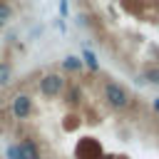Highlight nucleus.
I'll return each mask as SVG.
<instances>
[{
	"label": "nucleus",
	"mask_w": 159,
	"mask_h": 159,
	"mask_svg": "<svg viewBox=\"0 0 159 159\" xmlns=\"http://www.w3.org/2000/svg\"><path fill=\"white\" fill-rule=\"evenodd\" d=\"M7 159H27V157L20 144H12V147H7Z\"/></svg>",
	"instance_id": "8"
},
{
	"label": "nucleus",
	"mask_w": 159,
	"mask_h": 159,
	"mask_svg": "<svg viewBox=\"0 0 159 159\" xmlns=\"http://www.w3.org/2000/svg\"><path fill=\"white\" fill-rule=\"evenodd\" d=\"M30 109H32V102H30L27 94H17V97L12 99V114H15L17 119H25V117L30 114Z\"/></svg>",
	"instance_id": "3"
},
{
	"label": "nucleus",
	"mask_w": 159,
	"mask_h": 159,
	"mask_svg": "<svg viewBox=\"0 0 159 159\" xmlns=\"http://www.w3.org/2000/svg\"><path fill=\"white\" fill-rule=\"evenodd\" d=\"M142 80L149 82V84H159V67H147L144 75H142Z\"/></svg>",
	"instance_id": "5"
},
{
	"label": "nucleus",
	"mask_w": 159,
	"mask_h": 159,
	"mask_svg": "<svg viewBox=\"0 0 159 159\" xmlns=\"http://www.w3.org/2000/svg\"><path fill=\"white\" fill-rule=\"evenodd\" d=\"M10 77H12V67L7 62H0V87H5L10 82Z\"/></svg>",
	"instance_id": "6"
},
{
	"label": "nucleus",
	"mask_w": 159,
	"mask_h": 159,
	"mask_svg": "<svg viewBox=\"0 0 159 159\" xmlns=\"http://www.w3.org/2000/svg\"><path fill=\"white\" fill-rule=\"evenodd\" d=\"M62 89H65V80H62L60 75H45V77L40 80V92H42L45 97H57Z\"/></svg>",
	"instance_id": "2"
},
{
	"label": "nucleus",
	"mask_w": 159,
	"mask_h": 159,
	"mask_svg": "<svg viewBox=\"0 0 159 159\" xmlns=\"http://www.w3.org/2000/svg\"><path fill=\"white\" fill-rule=\"evenodd\" d=\"M77 94H80V92H77V87H72V89H70V94H67V97H70V102H77Z\"/></svg>",
	"instance_id": "10"
},
{
	"label": "nucleus",
	"mask_w": 159,
	"mask_h": 159,
	"mask_svg": "<svg viewBox=\"0 0 159 159\" xmlns=\"http://www.w3.org/2000/svg\"><path fill=\"white\" fill-rule=\"evenodd\" d=\"M10 17H12V7H10L5 0H0V25H7Z\"/></svg>",
	"instance_id": "7"
},
{
	"label": "nucleus",
	"mask_w": 159,
	"mask_h": 159,
	"mask_svg": "<svg viewBox=\"0 0 159 159\" xmlns=\"http://www.w3.org/2000/svg\"><path fill=\"white\" fill-rule=\"evenodd\" d=\"M62 67H65V70H70V72L82 70V60H80V57H75V55H70V57H65V60H62Z\"/></svg>",
	"instance_id": "4"
},
{
	"label": "nucleus",
	"mask_w": 159,
	"mask_h": 159,
	"mask_svg": "<svg viewBox=\"0 0 159 159\" xmlns=\"http://www.w3.org/2000/svg\"><path fill=\"white\" fill-rule=\"evenodd\" d=\"M82 57L87 60V65H89V70H99V62H97V57H94V55H92L89 50H84V52H82Z\"/></svg>",
	"instance_id": "9"
},
{
	"label": "nucleus",
	"mask_w": 159,
	"mask_h": 159,
	"mask_svg": "<svg viewBox=\"0 0 159 159\" xmlns=\"http://www.w3.org/2000/svg\"><path fill=\"white\" fill-rule=\"evenodd\" d=\"M154 109H157V112H159V99H154Z\"/></svg>",
	"instance_id": "11"
},
{
	"label": "nucleus",
	"mask_w": 159,
	"mask_h": 159,
	"mask_svg": "<svg viewBox=\"0 0 159 159\" xmlns=\"http://www.w3.org/2000/svg\"><path fill=\"white\" fill-rule=\"evenodd\" d=\"M32 159H40V154H35V157H32Z\"/></svg>",
	"instance_id": "12"
},
{
	"label": "nucleus",
	"mask_w": 159,
	"mask_h": 159,
	"mask_svg": "<svg viewBox=\"0 0 159 159\" xmlns=\"http://www.w3.org/2000/svg\"><path fill=\"white\" fill-rule=\"evenodd\" d=\"M104 99H107V104L114 107V109H124V107L129 104V94H127V89L119 87L117 82H107V84H104Z\"/></svg>",
	"instance_id": "1"
}]
</instances>
